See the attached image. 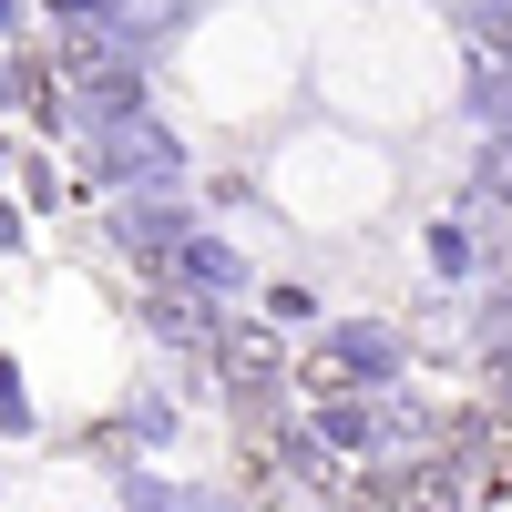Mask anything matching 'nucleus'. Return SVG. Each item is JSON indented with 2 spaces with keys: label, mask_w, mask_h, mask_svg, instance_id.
Wrapping results in <instances>:
<instances>
[{
  "label": "nucleus",
  "mask_w": 512,
  "mask_h": 512,
  "mask_svg": "<svg viewBox=\"0 0 512 512\" xmlns=\"http://www.w3.org/2000/svg\"><path fill=\"white\" fill-rule=\"evenodd\" d=\"M318 441H338V451H379V410H359V400H318Z\"/></svg>",
  "instance_id": "obj_6"
},
{
  "label": "nucleus",
  "mask_w": 512,
  "mask_h": 512,
  "mask_svg": "<svg viewBox=\"0 0 512 512\" xmlns=\"http://www.w3.org/2000/svg\"><path fill=\"white\" fill-rule=\"evenodd\" d=\"M482 195L512 216V134H502V144H482Z\"/></svg>",
  "instance_id": "obj_11"
},
{
  "label": "nucleus",
  "mask_w": 512,
  "mask_h": 512,
  "mask_svg": "<svg viewBox=\"0 0 512 512\" xmlns=\"http://www.w3.org/2000/svg\"><path fill=\"white\" fill-rule=\"evenodd\" d=\"M461 21H472V41L492 62H512V0H461Z\"/></svg>",
  "instance_id": "obj_9"
},
{
  "label": "nucleus",
  "mask_w": 512,
  "mask_h": 512,
  "mask_svg": "<svg viewBox=\"0 0 512 512\" xmlns=\"http://www.w3.org/2000/svg\"><path fill=\"white\" fill-rule=\"evenodd\" d=\"M226 359L246 369V379H236L246 400H267V390H277V338H267V328H236V338H226Z\"/></svg>",
  "instance_id": "obj_5"
},
{
  "label": "nucleus",
  "mask_w": 512,
  "mask_h": 512,
  "mask_svg": "<svg viewBox=\"0 0 512 512\" xmlns=\"http://www.w3.org/2000/svg\"><path fill=\"white\" fill-rule=\"evenodd\" d=\"M185 11H195V0H123V11H113V21H123V31H134V41H144V52H154V31H175Z\"/></svg>",
  "instance_id": "obj_10"
},
{
  "label": "nucleus",
  "mask_w": 512,
  "mask_h": 512,
  "mask_svg": "<svg viewBox=\"0 0 512 512\" xmlns=\"http://www.w3.org/2000/svg\"><path fill=\"white\" fill-rule=\"evenodd\" d=\"M103 175L123 185V195H175L185 185V144L164 134V123H103Z\"/></svg>",
  "instance_id": "obj_1"
},
{
  "label": "nucleus",
  "mask_w": 512,
  "mask_h": 512,
  "mask_svg": "<svg viewBox=\"0 0 512 512\" xmlns=\"http://www.w3.org/2000/svg\"><path fill=\"white\" fill-rule=\"evenodd\" d=\"M267 461H277V472H297V482H338V461H328V441H318V431H277V441H267Z\"/></svg>",
  "instance_id": "obj_7"
},
{
  "label": "nucleus",
  "mask_w": 512,
  "mask_h": 512,
  "mask_svg": "<svg viewBox=\"0 0 512 512\" xmlns=\"http://www.w3.org/2000/svg\"><path fill=\"white\" fill-rule=\"evenodd\" d=\"M482 113H502V123H512V62H492V72H482Z\"/></svg>",
  "instance_id": "obj_12"
},
{
  "label": "nucleus",
  "mask_w": 512,
  "mask_h": 512,
  "mask_svg": "<svg viewBox=\"0 0 512 512\" xmlns=\"http://www.w3.org/2000/svg\"><path fill=\"white\" fill-rule=\"evenodd\" d=\"M164 287H195V297H236V287H246V256H236L226 236H205V226H195L175 256H164Z\"/></svg>",
  "instance_id": "obj_4"
},
{
  "label": "nucleus",
  "mask_w": 512,
  "mask_h": 512,
  "mask_svg": "<svg viewBox=\"0 0 512 512\" xmlns=\"http://www.w3.org/2000/svg\"><path fill=\"white\" fill-rule=\"evenodd\" d=\"M390 451H431V410L420 400H379V461Z\"/></svg>",
  "instance_id": "obj_8"
},
{
  "label": "nucleus",
  "mask_w": 512,
  "mask_h": 512,
  "mask_svg": "<svg viewBox=\"0 0 512 512\" xmlns=\"http://www.w3.org/2000/svg\"><path fill=\"white\" fill-rule=\"evenodd\" d=\"M359 379H400V338L390 328H328V359L308 369V390L338 400V390H359Z\"/></svg>",
  "instance_id": "obj_2"
},
{
  "label": "nucleus",
  "mask_w": 512,
  "mask_h": 512,
  "mask_svg": "<svg viewBox=\"0 0 512 512\" xmlns=\"http://www.w3.org/2000/svg\"><path fill=\"white\" fill-rule=\"evenodd\" d=\"M113 236L134 246V256H144V277H164V256H175V246L195 236V216H185L175 195H123V216H113Z\"/></svg>",
  "instance_id": "obj_3"
}]
</instances>
